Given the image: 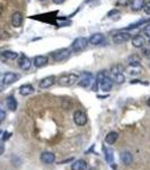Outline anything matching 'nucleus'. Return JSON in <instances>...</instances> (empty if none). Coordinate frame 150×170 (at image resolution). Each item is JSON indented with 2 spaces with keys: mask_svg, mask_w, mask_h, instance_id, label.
Wrapping results in <instances>:
<instances>
[{
  "mask_svg": "<svg viewBox=\"0 0 150 170\" xmlns=\"http://www.w3.org/2000/svg\"><path fill=\"white\" fill-rule=\"evenodd\" d=\"M79 77L80 75L76 73H70V74H65L58 78V84L60 86H63V87H71L75 84H77L78 81H79Z\"/></svg>",
  "mask_w": 150,
  "mask_h": 170,
  "instance_id": "f257e3e1",
  "label": "nucleus"
},
{
  "mask_svg": "<svg viewBox=\"0 0 150 170\" xmlns=\"http://www.w3.org/2000/svg\"><path fill=\"white\" fill-rule=\"evenodd\" d=\"M70 54H71V50L70 49H68V48H61V49H58V50L52 52V58H53L54 61L62 62L69 58Z\"/></svg>",
  "mask_w": 150,
  "mask_h": 170,
  "instance_id": "f03ea898",
  "label": "nucleus"
},
{
  "mask_svg": "<svg viewBox=\"0 0 150 170\" xmlns=\"http://www.w3.org/2000/svg\"><path fill=\"white\" fill-rule=\"evenodd\" d=\"M88 40L86 38H77L72 43H71V46H70V50L73 51V52H79V51L84 50L87 48L88 46Z\"/></svg>",
  "mask_w": 150,
  "mask_h": 170,
  "instance_id": "7ed1b4c3",
  "label": "nucleus"
},
{
  "mask_svg": "<svg viewBox=\"0 0 150 170\" xmlns=\"http://www.w3.org/2000/svg\"><path fill=\"white\" fill-rule=\"evenodd\" d=\"M73 121L77 126H85L88 121L87 115L81 110H77V111L73 112Z\"/></svg>",
  "mask_w": 150,
  "mask_h": 170,
  "instance_id": "20e7f679",
  "label": "nucleus"
},
{
  "mask_svg": "<svg viewBox=\"0 0 150 170\" xmlns=\"http://www.w3.org/2000/svg\"><path fill=\"white\" fill-rule=\"evenodd\" d=\"M131 39V34L127 31H120L113 35V42L116 44H121V43H125Z\"/></svg>",
  "mask_w": 150,
  "mask_h": 170,
  "instance_id": "39448f33",
  "label": "nucleus"
},
{
  "mask_svg": "<svg viewBox=\"0 0 150 170\" xmlns=\"http://www.w3.org/2000/svg\"><path fill=\"white\" fill-rule=\"evenodd\" d=\"M92 82H94V77L90 73H84L82 75H80L79 81H78V85L81 87H89L92 86Z\"/></svg>",
  "mask_w": 150,
  "mask_h": 170,
  "instance_id": "423d86ee",
  "label": "nucleus"
},
{
  "mask_svg": "<svg viewBox=\"0 0 150 170\" xmlns=\"http://www.w3.org/2000/svg\"><path fill=\"white\" fill-rule=\"evenodd\" d=\"M19 79V75L16 73H6L1 78V84L2 85H12L15 82H17Z\"/></svg>",
  "mask_w": 150,
  "mask_h": 170,
  "instance_id": "0eeeda50",
  "label": "nucleus"
},
{
  "mask_svg": "<svg viewBox=\"0 0 150 170\" xmlns=\"http://www.w3.org/2000/svg\"><path fill=\"white\" fill-rule=\"evenodd\" d=\"M40 159L44 164H51V163H54V161H55V154L53 152H50V151H44L41 153Z\"/></svg>",
  "mask_w": 150,
  "mask_h": 170,
  "instance_id": "6e6552de",
  "label": "nucleus"
},
{
  "mask_svg": "<svg viewBox=\"0 0 150 170\" xmlns=\"http://www.w3.org/2000/svg\"><path fill=\"white\" fill-rule=\"evenodd\" d=\"M55 82H57L55 76H53V75H52V76H46V77L42 78V79L40 81L39 86H40V89H49V87H51Z\"/></svg>",
  "mask_w": 150,
  "mask_h": 170,
  "instance_id": "1a4fd4ad",
  "label": "nucleus"
},
{
  "mask_svg": "<svg viewBox=\"0 0 150 170\" xmlns=\"http://www.w3.org/2000/svg\"><path fill=\"white\" fill-rule=\"evenodd\" d=\"M18 66H19L20 69L23 70H28L32 67V60L27 56L22 54L18 59Z\"/></svg>",
  "mask_w": 150,
  "mask_h": 170,
  "instance_id": "9d476101",
  "label": "nucleus"
},
{
  "mask_svg": "<svg viewBox=\"0 0 150 170\" xmlns=\"http://www.w3.org/2000/svg\"><path fill=\"white\" fill-rule=\"evenodd\" d=\"M99 86H100V89H102V91L108 92V91H111L112 87H113V79L107 75V76H105V77L99 82Z\"/></svg>",
  "mask_w": 150,
  "mask_h": 170,
  "instance_id": "9b49d317",
  "label": "nucleus"
},
{
  "mask_svg": "<svg viewBox=\"0 0 150 170\" xmlns=\"http://www.w3.org/2000/svg\"><path fill=\"white\" fill-rule=\"evenodd\" d=\"M47 64H49V58L46 56H36L34 58V61H33V65L36 68H42Z\"/></svg>",
  "mask_w": 150,
  "mask_h": 170,
  "instance_id": "f8f14e48",
  "label": "nucleus"
},
{
  "mask_svg": "<svg viewBox=\"0 0 150 170\" xmlns=\"http://www.w3.org/2000/svg\"><path fill=\"white\" fill-rule=\"evenodd\" d=\"M105 40V36L104 34H102V33H95V34H92L90 38H89L88 42L92 46H98L100 43H103Z\"/></svg>",
  "mask_w": 150,
  "mask_h": 170,
  "instance_id": "ddd939ff",
  "label": "nucleus"
},
{
  "mask_svg": "<svg viewBox=\"0 0 150 170\" xmlns=\"http://www.w3.org/2000/svg\"><path fill=\"white\" fill-rule=\"evenodd\" d=\"M24 16L22 13L19 12H15L12 16V24L14 27H19L22 24H23Z\"/></svg>",
  "mask_w": 150,
  "mask_h": 170,
  "instance_id": "4468645a",
  "label": "nucleus"
},
{
  "mask_svg": "<svg viewBox=\"0 0 150 170\" xmlns=\"http://www.w3.org/2000/svg\"><path fill=\"white\" fill-rule=\"evenodd\" d=\"M34 92H35V89L32 84H24L19 87V94L20 95H24V97L33 94Z\"/></svg>",
  "mask_w": 150,
  "mask_h": 170,
  "instance_id": "2eb2a0df",
  "label": "nucleus"
},
{
  "mask_svg": "<svg viewBox=\"0 0 150 170\" xmlns=\"http://www.w3.org/2000/svg\"><path fill=\"white\" fill-rule=\"evenodd\" d=\"M145 43H146V40H145L142 35L137 34L132 38V46L134 48H143Z\"/></svg>",
  "mask_w": 150,
  "mask_h": 170,
  "instance_id": "dca6fc26",
  "label": "nucleus"
},
{
  "mask_svg": "<svg viewBox=\"0 0 150 170\" xmlns=\"http://www.w3.org/2000/svg\"><path fill=\"white\" fill-rule=\"evenodd\" d=\"M86 167H87V162L84 159H79L71 164V170H85Z\"/></svg>",
  "mask_w": 150,
  "mask_h": 170,
  "instance_id": "f3484780",
  "label": "nucleus"
},
{
  "mask_svg": "<svg viewBox=\"0 0 150 170\" xmlns=\"http://www.w3.org/2000/svg\"><path fill=\"white\" fill-rule=\"evenodd\" d=\"M121 160L123 161V163H125L127 166L131 164L132 161H133V155L131 153L130 151H123L122 153H121Z\"/></svg>",
  "mask_w": 150,
  "mask_h": 170,
  "instance_id": "a211bd4d",
  "label": "nucleus"
},
{
  "mask_svg": "<svg viewBox=\"0 0 150 170\" xmlns=\"http://www.w3.org/2000/svg\"><path fill=\"white\" fill-rule=\"evenodd\" d=\"M117 139H119V133L112 131L108 133L107 135L105 136V142L107 144H114L116 141H117Z\"/></svg>",
  "mask_w": 150,
  "mask_h": 170,
  "instance_id": "6ab92c4d",
  "label": "nucleus"
},
{
  "mask_svg": "<svg viewBox=\"0 0 150 170\" xmlns=\"http://www.w3.org/2000/svg\"><path fill=\"white\" fill-rule=\"evenodd\" d=\"M6 103H7V108L10 110V111H16V109H17V100H16L15 97H12V95H9L7 98V101H6Z\"/></svg>",
  "mask_w": 150,
  "mask_h": 170,
  "instance_id": "aec40b11",
  "label": "nucleus"
},
{
  "mask_svg": "<svg viewBox=\"0 0 150 170\" xmlns=\"http://www.w3.org/2000/svg\"><path fill=\"white\" fill-rule=\"evenodd\" d=\"M150 22V18H147V20H138V22H135V23L133 24H130L129 26H127L125 28H124L123 31H129V30H134V28H137V27H140L142 26L143 24H147Z\"/></svg>",
  "mask_w": 150,
  "mask_h": 170,
  "instance_id": "412c9836",
  "label": "nucleus"
},
{
  "mask_svg": "<svg viewBox=\"0 0 150 170\" xmlns=\"http://www.w3.org/2000/svg\"><path fill=\"white\" fill-rule=\"evenodd\" d=\"M104 153H105V160L107 161V163L114 162V152L111 147H104Z\"/></svg>",
  "mask_w": 150,
  "mask_h": 170,
  "instance_id": "4be33fe9",
  "label": "nucleus"
},
{
  "mask_svg": "<svg viewBox=\"0 0 150 170\" xmlns=\"http://www.w3.org/2000/svg\"><path fill=\"white\" fill-rule=\"evenodd\" d=\"M145 0H131V9L132 10H140L143 9L145 6Z\"/></svg>",
  "mask_w": 150,
  "mask_h": 170,
  "instance_id": "5701e85b",
  "label": "nucleus"
},
{
  "mask_svg": "<svg viewBox=\"0 0 150 170\" xmlns=\"http://www.w3.org/2000/svg\"><path fill=\"white\" fill-rule=\"evenodd\" d=\"M1 54H2V57H4L5 59H8V60H15V59L18 58V54L12 50H6Z\"/></svg>",
  "mask_w": 150,
  "mask_h": 170,
  "instance_id": "b1692460",
  "label": "nucleus"
},
{
  "mask_svg": "<svg viewBox=\"0 0 150 170\" xmlns=\"http://www.w3.org/2000/svg\"><path fill=\"white\" fill-rule=\"evenodd\" d=\"M113 75V79L117 83V84H122L125 82V76L123 75L122 72H116V73H112Z\"/></svg>",
  "mask_w": 150,
  "mask_h": 170,
  "instance_id": "393cba45",
  "label": "nucleus"
},
{
  "mask_svg": "<svg viewBox=\"0 0 150 170\" xmlns=\"http://www.w3.org/2000/svg\"><path fill=\"white\" fill-rule=\"evenodd\" d=\"M143 33H145L146 36H148V38L150 39V23L146 24V26H145V28H143Z\"/></svg>",
  "mask_w": 150,
  "mask_h": 170,
  "instance_id": "a878e982",
  "label": "nucleus"
},
{
  "mask_svg": "<svg viewBox=\"0 0 150 170\" xmlns=\"http://www.w3.org/2000/svg\"><path fill=\"white\" fill-rule=\"evenodd\" d=\"M143 10H145V13H146L147 15H150V1H148V2L145 4V6H143Z\"/></svg>",
  "mask_w": 150,
  "mask_h": 170,
  "instance_id": "bb28decb",
  "label": "nucleus"
},
{
  "mask_svg": "<svg viewBox=\"0 0 150 170\" xmlns=\"http://www.w3.org/2000/svg\"><path fill=\"white\" fill-rule=\"evenodd\" d=\"M129 1H130V0H117V1H116V5H117V6H127V5L129 4Z\"/></svg>",
  "mask_w": 150,
  "mask_h": 170,
  "instance_id": "cd10ccee",
  "label": "nucleus"
},
{
  "mask_svg": "<svg viewBox=\"0 0 150 170\" xmlns=\"http://www.w3.org/2000/svg\"><path fill=\"white\" fill-rule=\"evenodd\" d=\"M6 118V112L2 110V109H0V125L2 124V121L5 120Z\"/></svg>",
  "mask_w": 150,
  "mask_h": 170,
  "instance_id": "c85d7f7f",
  "label": "nucleus"
},
{
  "mask_svg": "<svg viewBox=\"0 0 150 170\" xmlns=\"http://www.w3.org/2000/svg\"><path fill=\"white\" fill-rule=\"evenodd\" d=\"M2 135H4L2 136V141H7V139L12 136V134H10V133H7V131H4V134H2Z\"/></svg>",
  "mask_w": 150,
  "mask_h": 170,
  "instance_id": "c756f323",
  "label": "nucleus"
},
{
  "mask_svg": "<svg viewBox=\"0 0 150 170\" xmlns=\"http://www.w3.org/2000/svg\"><path fill=\"white\" fill-rule=\"evenodd\" d=\"M143 54L146 56V57H149L150 56V50H148V49H143Z\"/></svg>",
  "mask_w": 150,
  "mask_h": 170,
  "instance_id": "7c9ffc66",
  "label": "nucleus"
},
{
  "mask_svg": "<svg viewBox=\"0 0 150 170\" xmlns=\"http://www.w3.org/2000/svg\"><path fill=\"white\" fill-rule=\"evenodd\" d=\"M119 13V10H116V9H114V10H111V12L108 13L107 16H112V15H114V14H117Z\"/></svg>",
  "mask_w": 150,
  "mask_h": 170,
  "instance_id": "2f4dec72",
  "label": "nucleus"
},
{
  "mask_svg": "<svg viewBox=\"0 0 150 170\" xmlns=\"http://www.w3.org/2000/svg\"><path fill=\"white\" fill-rule=\"evenodd\" d=\"M53 2L54 4H57V5H60V4H63V2H65V0H53Z\"/></svg>",
  "mask_w": 150,
  "mask_h": 170,
  "instance_id": "473e14b6",
  "label": "nucleus"
},
{
  "mask_svg": "<svg viewBox=\"0 0 150 170\" xmlns=\"http://www.w3.org/2000/svg\"><path fill=\"white\" fill-rule=\"evenodd\" d=\"M4 152H5V146L2 145V144H0V155L2 154Z\"/></svg>",
  "mask_w": 150,
  "mask_h": 170,
  "instance_id": "72a5a7b5",
  "label": "nucleus"
},
{
  "mask_svg": "<svg viewBox=\"0 0 150 170\" xmlns=\"http://www.w3.org/2000/svg\"><path fill=\"white\" fill-rule=\"evenodd\" d=\"M73 160V158H70V159H68V160H65V161H62V162H59V163H65V162H69V161H72Z\"/></svg>",
  "mask_w": 150,
  "mask_h": 170,
  "instance_id": "f704fd0d",
  "label": "nucleus"
},
{
  "mask_svg": "<svg viewBox=\"0 0 150 170\" xmlns=\"http://www.w3.org/2000/svg\"><path fill=\"white\" fill-rule=\"evenodd\" d=\"M147 105H148V107H150V98L148 99V100H147Z\"/></svg>",
  "mask_w": 150,
  "mask_h": 170,
  "instance_id": "c9c22d12",
  "label": "nucleus"
},
{
  "mask_svg": "<svg viewBox=\"0 0 150 170\" xmlns=\"http://www.w3.org/2000/svg\"><path fill=\"white\" fill-rule=\"evenodd\" d=\"M2 134H4V131H0V137H1V135H2Z\"/></svg>",
  "mask_w": 150,
  "mask_h": 170,
  "instance_id": "e433bc0d",
  "label": "nucleus"
},
{
  "mask_svg": "<svg viewBox=\"0 0 150 170\" xmlns=\"http://www.w3.org/2000/svg\"><path fill=\"white\" fill-rule=\"evenodd\" d=\"M1 91H2V87H1V86H0V92H1Z\"/></svg>",
  "mask_w": 150,
  "mask_h": 170,
  "instance_id": "4c0bfd02",
  "label": "nucleus"
},
{
  "mask_svg": "<svg viewBox=\"0 0 150 170\" xmlns=\"http://www.w3.org/2000/svg\"><path fill=\"white\" fill-rule=\"evenodd\" d=\"M41 1H45V0H41Z\"/></svg>",
  "mask_w": 150,
  "mask_h": 170,
  "instance_id": "58836bf2",
  "label": "nucleus"
}]
</instances>
